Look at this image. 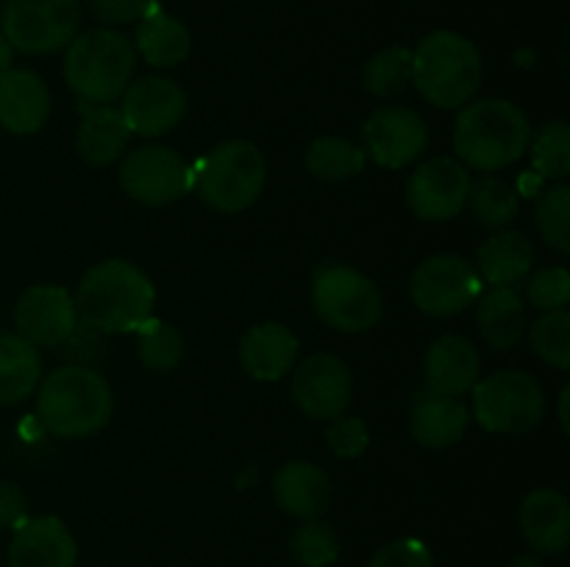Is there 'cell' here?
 Listing matches in <instances>:
<instances>
[{"label": "cell", "instance_id": "cell-27", "mask_svg": "<svg viewBox=\"0 0 570 567\" xmlns=\"http://www.w3.org/2000/svg\"><path fill=\"white\" fill-rule=\"evenodd\" d=\"M476 272L490 287H518L527 281L534 261V248L521 231H495L476 253Z\"/></svg>", "mask_w": 570, "mask_h": 567}, {"label": "cell", "instance_id": "cell-21", "mask_svg": "<svg viewBox=\"0 0 570 567\" xmlns=\"http://www.w3.org/2000/svg\"><path fill=\"white\" fill-rule=\"evenodd\" d=\"M273 498L298 520H321L332 504L328 472L315 461H287L273 476Z\"/></svg>", "mask_w": 570, "mask_h": 567}, {"label": "cell", "instance_id": "cell-15", "mask_svg": "<svg viewBox=\"0 0 570 567\" xmlns=\"http://www.w3.org/2000/svg\"><path fill=\"white\" fill-rule=\"evenodd\" d=\"M14 326L22 339L31 345H56L67 342L78 328L76 300L65 287L56 284H33L20 295L14 306Z\"/></svg>", "mask_w": 570, "mask_h": 567}, {"label": "cell", "instance_id": "cell-9", "mask_svg": "<svg viewBox=\"0 0 570 567\" xmlns=\"http://www.w3.org/2000/svg\"><path fill=\"white\" fill-rule=\"evenodd\" d=\"M482 278L476 267L454 253H440L421 261L412 272L410 295L429 317H454L476 304Z\"/></svg>", "mask_w": 570, "mask_h": 567}, {"label": "cell", "instance_id": "cell-5", "mask_svg": "<svg viewBox=\"0 0 570 567\" xmlns=\"http://www.w3.org/2000/svg\"><path fill=\"white\" fill-rule=\"evenodd\" d=\"M482 53L456 31H434L412 53V81L423 100L438 109H460L482 87Z\"/></svg>", "mask_w": 570, "mask_h": 567}, {"label": "cell", "instance_id": "cell-26", "mask_svg": "<svg viewBox=\"0 0 570 567\" xmlns=\"http://www.w3.org/2000/svg\"><path fill=\"white\" fill-rule=\"evenodd\" d=\"M137 42L134 50L154 67H178L193 53V37L189 28L176 17L165 14L156 3L145 6L139 17Z\"/></svg>", "mask_w": 570, "mask_h": 567}, {"label": "cell", "instance_id": "cell-24", "mask_svg": "<svg viewBox=\"0 0 570 567\" xmlns=\"http://www.w3.org/2000/svg\"><path fill=\"white\" fill-rule=\"evenodd\" d=\"M78 115H81V126L76 133V150L89 167H109L126 153L131 131L120 109L78 103Z\"/></svg>", "mask_w": 570, "mask_h": 567}, {"label": "cell", "instance_id": "cell-39", "mask_svg": "<svg viewBox=\"0 0 570 567\" xmlns=\"http://www.w3.org/2000/svg\"><path fill=\"white\" fill-rule=\"evenodd\" d=\"M371 567H434V556L421 539L401 537L373 554Z\"/></svg>", "mask_w": 570, "mask_h": 567}, {"label": "cell", "instance_id": "cell-18", "mask_svg": "<svg viewBox=\"0 0 570 567\" xmlns=\"http://www.w3.org/2000/svg\"><path fill=\"white\" fill-rule=\"evenodd\" d=\"M301 342L282 322H259L239 339V365L254 381H282L295 370Z\"/></svg>", "mask_w": 570, "mask_h": 567}, {"label": "cell", "instance_id": "cell-25", "mask_svg": "<svg viewBox=\"0 0 570 567\" xmlns=\"http://www.w3.org/2000/svg\"><path fill=\"white\" fill-rule=\"evenodd\" d=\"M529 326L527 304L515 287H490L476 298L479 337L495 350L515 348Z\"/></svg>", "mask_w": 570, "mask_h": 567}, {"label": "cell", "instance_id": "cell-42", "mask_svg": "<svg viewBox=\"0 0 570 567\" xmlns=\"http://www.w3.org/2000/svg\"><path fill=\"white\" fill-rule=\"evenodd\" d=\"M11 56H14V48H11V44L6 42L3 33H0V76H3L6 70H11Z\"/></svg>", "mask_w": 570, "mask_h": 567}, {"label": "cell", "instance_id": "cell-29", "mask_svg": "<svg viewBox=\"0 0 570 567\" xmlns=\"http://www.w3.org/2000/svg\"><path fill=\"white\" fill-rule=\"evenodd\" d=\"M306 170L317 178V181L337 183L345 178H354L365 170L367 156L360 145L343 137H321L309 145L304 156Z\"/></svg>", "mask_w": 570, "mask_h": 567}, {"label": "cell", "instance_id": "cell-19", "mask_svg": "<svg viewBox=\"0 0 570 567\" xmlns=\"http://www.w3.org/2000/svg\"><path fill=\"white\" fill-rule=\"evenodd\" d=\"M482 376V356L471 339L460 334H443L426 354V389L434 395L462 398L476 387Z\"/></svg>", "mask_w": 570, "mask_h": 567}, {"label": "cell", "instance_id": "cell-10", "mask_svg": "<svg viewBox=\"0 0 570 567\" xmlns=\"http://www.w3.org/2000/svg\"><path fill=\"white\" fill-rule=\"evenodd\" d=\"M120 187L142 206H170L189 192L193 170L173 148L142 145L122 159Z\"/></svg>", "mask_w": 570, "mask_h": 567}, {"label": "cell", "instance_id": "cell-38", "mask_svg": "<svg viewBox=\"0 0 570 567\" xmlns=\"http://www.w3.org/2000/svg\"><path fill=\"white\" fill-rule=\"evenodd\" d=\"M326 442L332 454L340 456V459H360L367 450V445H371V428H367L362 417L340 415L328 426Z\"/></svg>", "mask_w": 570, "mask_h": 567}, {"label": "cell", "instance_id": "cell-30", "mask_svg": "<svg viewBox=\"0 0 570 567\" xmlns=\"http://www.w3.org/2000/svg\"><path fill=\"white\" fill-rule=\"evenodd\" d=\"M468 206L479 226L490 228V231H504L518 217V192L504 178L482 176L479 181H471Z\"/></svg>", "mask_w": 570, "mask_h": 567}, {"label": "cell", "instance_id": "cell-13", "mask_svg": "<svg viewBox=\"0 0 570 567\" xmlns=\"http://www.w3.org/2000/svg\"><path fill=\"white\" fill-rule=\"evenodd\" d=\"M471 172L460 159L438 156L423 161L406 183V203L426 222H445L468 206Z\"/></svg>", "mask_w": 570, "mask_h": 567}, {"label": "cell", "instance_id": "cell-17", "mask_svg": "<svg viewBox=\"0 0 570 567\" xmlns=\"http://www.w3.org/2000/svg\"><path fill=\"white\" fill-rule=\"evenodd\" d=\"M78 545L56 515L28 517L9 543V567H76Z\"/></svg>", "mask_w": 570, "mask_h": 567}, {"label": "cell", "instance_id": "cell-14", "mask_svg": "<svg viewBox=\"0 0 570 567\" xmlns=\"http://www.w3.org/2000/svg\"><path fill=\"white\" fill-rule=\"evenodd\" d=\"M365 156L384 170H401L421 159L429 145V128L421 115L404 106H382L362 126Z\"/></svg>", "mask_w": 570, "mask_h": 567}, {"label": "cell", "instance_id": "cell-28", "mask_svg": "<svg viewBox=\"0 0 570 567\" xmlns=\"http://www.w3.org/2000/svg\"><path fill=\"white\" fill-rule=\"evenodd\" d=\"M42 378L37 345L20 334H0V406L22 404Z\"/></svg>", "mask_w": 570, "mask_h": 567}, {"label": "cell", "instance_id": "cell-11", "mask_svg": "<svg viewBox=\"0 0 570 567\" xmlns=\"http://www.w3.org/2000/svg\"><path fill=\"white\" fill-rule=\"evenodd\" d=\"M81 6H39L6 0L0 28L6 42L28 56H48L67 48L78 33Z\"/></svg>", "mask_w": 570, "mask_h": 567}, {"label": "cell", "instance_id": "cell-40", "mask_svg": "<svg viewBox=\"0 0 570 567\" xmlns=\"http://www.w3.org/2000/svg\"><path fill=\"white\" fill-rule=\"evenodd\" d=\"M83 3L106 26H131L142 17L148 0H83Z\"/></svg>", "mask_w": 570, "mask_h": 567}, {"label": "cell", "instance_id": "cell-43", "mask_svg": "<svg viewBox=\"0 0 570 567\" xmlns=\"http://www.w3.org/2000/svg\"><path fill=\"white\" fill-rule=\"evenodd\" d=\"M510 567H546V565H543V559H540V556L523 554V556H518V559H512Z\"/></svg>", "mask_w": 570, "mask_h": 567}, {"label": "cell", "instance_id": "cell-4", "mask_svg": "<svg viewBox=\"0 0 570 567\" xmlns=\"http://www.w3.org/2000/svg\"><path fill=\"white\" fill-rule=\"evenodd\" d=\"M137 70V50L115 28L76 33L65 53V81L81 103L109 106L126 92Z\"/></svg>", "mask_w": 570, "mask_h": 567}, {"label": "cell", "instance_id": "cell-22", "mask_svg": "<svg viewBox=\"0 0 570 567\" xmlns=\"http://www.w3.org/2000/svg\"><path fill=\"white\" fill-rule=\"evenodd\" d=\"M521 531L538 554H562L570 543V504L560 489L540 487L521 504Z\"/></svg>", "mask_w": 570, "mask_h": 567}, {"label": "cell", "instance_id": "cell-3", "mask_svg": "<svg viewBox=\"0 0 570 567\" xmlns=\"http://www.w3.org/2000/svg\"><path fill=\"white\" fill-rule=\"evenodd\" d=\"M115 398L100 372L83 365L56 367L37 392V417L53 437L83 439L109 422Z\"/></svg>", "mask_w": 570, "mask_h": 567}, {"label": "cell", "instance_id": "cell-12", "mask_svg": "<svg viewBox=\"0 0 570 567\" xmlns=\"http://www.w3.org/2000/svg\"><path fill=\"white\" fill-rule=\"evenodd\" d=\"M293 398L295 406L312 420L332 422L345 415L354 392L348 365L334 354H312L295 365Z\"/></svg>", "mask_w": 570, "mask_h": 567}, {"label": "cell", "instance_id": "cell-2", "mask_svg": "<svg viewBox=\"0 0 570 567\" xmlns=\"http://www.w3.org/2000/svg\"><path fill=\"white\" fill-rule=\"evenodd\" d=\"M532 126L521 106L504 98H482L462 106L454 126L456 159L468 170L495 172L523 159Z\"/></svg>", "mask_w": 570, "mask_h": 567}, {"label": "cell", "instance_id": "cell-8", "mask_svg": "<svg viewBox=\"0 0 570 567\" xmlns=\"http://www.w3.org/2000/svg\"><path fill=\"white\" fill-rule=\"evenodd\" d=\"M473 392V417L490 434H527L543 420L546 395L543 387L529 372L499 370L476 381Z\"/></svg>", "mask_w": 570, "mask_h": 567}, {"label": "cell", "instance_id": "cell-36", "mask_svg": "<svg viewBox=\"0 0 570 567\" xmlns=\"http://www.w3.org/2000/svg\"><path fill=\"white\" fill-rule=\"evenodd\" d=\"M293 559L304 567H332L340 556V539L323 520H306L289 539Z\"/></svg>", "mask_w": 570, "mask_h": 567}, {"label": "cell", "instance_id": "cell-1", "mask_svg": "<svg viewBox=\"0 0 570 567\" xmlns=\"http://www.w3.org/2000/svg\"><path fill=\"white\" fill-rule=\"evenodd\" d=\"M78 320L104 334L137 331L154 317L156 289L134 261L106 259L83 272L76 292Z\"/></svg>", "mask_w": 570, "mask_h": 567}, {"label": "cell", "instance_id": "cell-41", "mask_svg": "<svg viewBox=\"0 0 570 567\" xmlns=\"http://www.w3.org/2000/svg\"><path fill=\"white\" fill-rule=\"evenodd\" d=\"M28 520V500L11 481H0V528H17Z\"/></svg>", "mask_w": 570, "mask_h": 567}, {"label": "cell", "instance_id": "cell-37", "mask_svg": "<svg viewBox=\"0 0 570 567\" xmlns=\"http://www.w3.org/2000/svg\"><path fill=\"white\" fill-rule=\"evenodd\" d=\"M527 298L540 311L566 309L570 300V272L562 265L534 272L532 281H529Z\"/></svg>", "mask_w": 570, "mask_h": 567}, {"label": "cell", "instance_id": "cell-20", "mask_svg": "<svg viewBox=\"0 0 570 567\" xmlns=\"http://www.w3.org/2000/svg\"><path fill=\"white\" fill-rule=\"evenodd\" d=\"M50 115V92L31 70L11 67L0 76V128L14 137H31Z\"/></svg>", "mask_w": 570, "mask_h": 567}, {"label": "cell", "instance_id": "cell-44", "mask_svg": "<svg viewBox=\"0 0 570 567\" xmlns=\"http://www.w3.org/2000/svg\"><path fill=\"white\" fill-rule=\"evenodd\" d=\"M568 398H570V387H562V392H560V426H562V431H568Z\"/></svg>", "mask_w": 570, "mask_h": 567}, {"label": "cell", "instance_id": "cell-23", "mask_svg": "<svg viewBox=\"0 0 570 567\" xmlns=\"http://www.w3.org/2000/svg\"><path fill=\"white\" fill-rule=\"evenodd\" d=\"M468 426H471V411L460 398L434 395L429 389L415 400L410 411V431L423 448H451V445L462 442Z\"/></svg>", "mask_w": 570, "mask_h": 567}, {"label": "cell", "instance_id": "cell-31", "mask_svg": "<svg viewBox=\"0 0 570 567\" xmlns=\"http://www.w3.org/2000/svg\"><path fill=\"white\" fill-rule=\"evenodd\" d=\"M412 81V50L404 44H390L379 50L362 72V83L373 98H399Z\"/></svg>", "mask_w": 570, "mask_h": 567}, {"label": "cell", "instance_id": "cell-16", "mask_svg": "<svg viewBox=\"0 0 570 567\" xmlns=\"http://www.w3.org/2000/svg\"><path fill=\"white\" fill-rule=\"evenodd\" d=\"M120 115L131 133L161 137L184 120L187 94L170 78L145 76L128 83L126 92L120 94Z\"/></svg>", "mask_w": 570, "mask_h": 567}, {"label": "cell", "instance_id": "cell-6", "mask_svg": "<svg viewBox=\"0 0 570 567\" xmlns=\"http://www.w3.org/2000/svg\"><path fill=\"white\" fill-rule=\"evenodd\" d=\"M267 181V161L248 139L215 145L193 172V187L209 209L239 215L259 200Z\"/></svg>", "mask_w": 570, "mask_h": 567}, {"label": "cell", "instance_id": "cell-33", "mask_svg": "<svg viewBox=\"0 0 570 567\" xmlns=\"http://www.w3.org/2000/svg\"><path fill=\"white\" fill-rule=\"evenodd\" d=\"M532 167L540 178L566 181L570 176V128L566 120H551L529 139Z\"/></svg>", "mask_w": 570, "mask_h": 567}, {"label": "cell", "instance_id": "cell-34", "mask_svg": "<svg viewBox=\"0 0 570 567\" xmlns=\"http://www.w3.org/2000/svg\"><path fill=\"white\" fill-rule=\"evenodd\" d=\"M534 222L554 253H568L570 250V187L568 183H554L543 189L534 209Z\"/></svg>", "mask_w": 570, "mask_h": 567}, {"label": "cell", "instance_id": "cell-7", "mask_svg": "<svg viewBox=\"0 0 570 567\" xmlns=\"http://www.w3.org/2000/svg\"><path fill=\"white\" fill-rule=\"evenodd\" d=\"M312 306L328 328L343 334L371 331L382 320V292L365 272L340 261H323L312 276Z\"/></svg>", "mask_w": 570, "mask_h": 567}, {"label": "cell", "instance_id": "cell-35", "mask_svg": "<svg viewBox=\"0 0 570 567\" xmlns=\"http://www.w3.org/2000/svg\"><path fill=\"white\" fill-rule=\"evenodd\" d=\"M529 342L532 350L557 370L570 367V315L566 309L543 311L538 322L529 328Z\"/></svg>", "mask_w": 570, "mask_h": 567}, {"label": "cell", "instance_id": "cell-32", "mask_svg": "<svg viewBox=\"0 0 570 567\" xmlns=\"http://www.w3.org/2000/svg\"><path fill=\"white\" fill-rule=\"evenodd\" d=\"M137 356L150 372H170L184 359V337L176 326L154 320L137 328Z\"/></svg>", "mask_w": 570, "mask_h": 567}]
</instances>
